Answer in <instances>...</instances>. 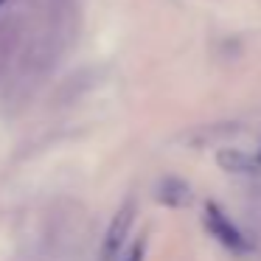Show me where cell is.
Returning a JSON list of instances; mask_svg holds the SVG:
<instances>
[{
  "mask_svg": "<svg viewBox=\"0 0 261 261\" xmlns=\"http://www.w3.org/2000/svg\"><path fill=\"white\" fill-rule=\"evenodd\" d=\"M132 222H135V202L126 199L118 211H115L113 222H110L107 233H104V244H101V261H118L124 253L126 236L132 230Z\"/></svg>",
  "mask_w": 261,
  "mask_h": 261,
  "instance_id": "obj_1",
  "label": "cell"
},
{
  "mask_svg": "<svg viewBox=\"0 0 261 261\" xmlns=\"http://www.w3.org/2000/svg\"><path fill=\"white\" fill-rule=\"evenodd\" d=\"M208 227L219 242L227 244V247H233V250H247L250 247V242L225 219V216H222V211L216 208V205H208Z\"/></svg>",
  "mask_w": 261,
  "mask_h": 261,
  "instance_id": "obj_2",
  "label": "cell"
},
{
  "mask_svg": "<svg viewBox=\"0 0 261 261\" xmlns=\"http://www.w3.org/2000/svg\"><path fill=\"white\" fill-rule=\"evenodd\" d=\"M158 199L163 205H169V208H186L188 202H191V188H188V182H182L180 177H163V180L158 182Z\"/></svg>",
  "mask_w": 261,
  "mask_h": 261,
  "instance_id": "obj_3",
  "label": "cell"
},
{
  "mask_svg": "<svg viewBox=\"0 0 261 261\" xmlns=\"http://www.w3.org/2000/svg\"><path fill=\"white\" fill-rule=\"evenodd\" d=\"M216 163L225 171H230V174H253L261 160L253 158V154H247V152H242V149H222V152L216 154Z\"/></svg>",
  "mask_w": 261,
  "mask_h": 261,
  "instance_id": "obj_4",
  "label": "cell"
},
{
  "mask_svg": "<svg viewBox=\"0 0 261 261\" xmlns=\"http://www.w3.org/2000/svg\"><path fill=\"white\" fill-rule=\"evenodd\" d=\"M143 255H146V239H138L126 253H121L118 261H143Z\"/></svg>",
  "mask_w": 261,
  "mask_h": 261,
  "instance_id": "obj_5",
  "label": "cell"
},
{
  "mask_svg": "<svg viewBox=\"0 0 261 261\" xmlns=\"http://www.w3.org/2000/svg\"><path fill=\"white\" fill-rule=\"evenodd\" d=\"M9 6V0H0V9H6Z\"/></svg>",
  "mask_w": 261,
  "mask_h": 261,
  "instance_id": "obj_6",
  "label": "cell"
},
{
  "mask_svg": "<svg viewBox=\"0 0 261 261\" xmlns=\"http://www.w3.org/2000/svg\"><path fill=\"white\" fill-rule=\"evenodd\" d=\"M59 3H65V0H59Z\"/></svg>",
  "mask_w": 261,
  "mask_h": 261,
  "instance_id": "obj_7",
  "label": "cell"
}]
</instances>
